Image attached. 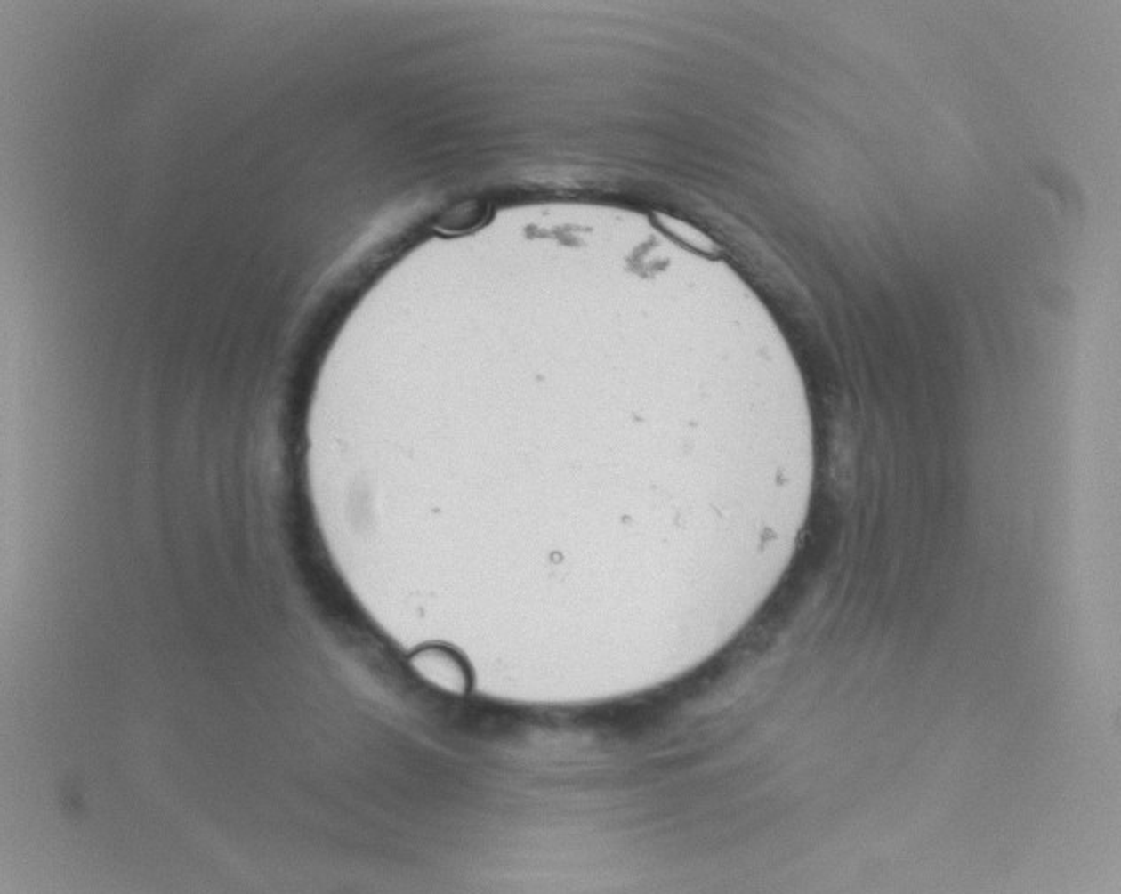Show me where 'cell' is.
Segmentation results:
<instances>
[{"instance_id": "6da1fadb", "label": "cell", "mask_w": 1121, "mask_h": 894, "mask_svg": "<svg viewBox=\"0 0 1121 894\" xmlns=\"http://www.w3.org/2000/svg\"><path fill=\"white\" fill-rule=\"evenodd\" d=\"M488 215V205L481 201H467L449 208L437 221L435 228L444 233H462L480 226Z\"/></svg>"}, {"instance_id": "7a4b0ae2", "label": "cell", "mask_w": 1121, "mask_h": 894, "mask_svg": "<svg viewBox=\"0 0 1121 894\" xmlns=\"http://www.w3.org/2000/svg\"><path fill=\"white\" fill-rule=\"evenodd\" d=\"M662 224L665 226V230H669L671 233H674V235H676L681 242H685V244L692 246L694 249L706 251V253H714V251H715L714 242H712L710 238H706L703 233H699L698 230H694L692 226H689V224H685V222H681V221H674V219H671V217H669V219H667V217H664V219H662Z\"/></svg>"}]
</instances>
